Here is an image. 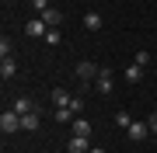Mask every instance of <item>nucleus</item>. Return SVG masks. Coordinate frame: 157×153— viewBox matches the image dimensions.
I'll return each instance as SVG.
<instances>
[{
	"label": "nucleus",
	"instance_id": "obj_1",
	"mask_svg": "<svg viewBox=\"0 0 157 153\" xmlns=\"http://www.w3.org/2000/svg\"><path fill=\"white\" fill-rule=\"evenodd\" d=\"M98 73H101L98 63H91V59H80V63H77V80H80V84H94Z\"/></svg>",
	"mask_w": 157,
	"mask_h": 153
},
{
	"label": "nucleus",
	"instance_id": "obj_2",
	"mask_svg": "<svg viewBox=\"0 0 157 153\" xmlns=\"http://www.w3.org/2000/svg\"><path fill=\"white\" fill-rule=\"evenodd\" d=\"M0 129H4L7 136H11V132H21V115H17L14 108H7V111L0 115Z\"/></svg>",
	"mask_w": 157,
	"mask_h": 153
},
{
	"label": "nucleus",
	"instance_id": "obj_3",
	"mask_svg": "<svg viewBox=\"0 0 157 153\" xmlns=\"http://www.w3.org/2000/svg\"><path fill=\"white\" fill-rule=\"evenodd\" d=\"M112 87H115V73H112V70H101L98 80H94V91L98 94H112Z\"/></svg>",
	"mask_w": 157,
	"mask_h": 153
},
{
	"label": "nucleus",
	"instance_id": "obj_4",
	"mask_svg": "<svg viewBox=\"0 0 157 153\" xmlns=\"http://www.w3.org/2000/svg\"><path fill=\"white\" fill-rule=\"evenodd\" d=\"M25 31H28V38H45L49 24H45L42 17H35V21H28V24H25Z\"/></svg>",
	"mask_w": 157,
	"mask_h": 153
},
{
	"label": "nucleus",
	"instance_id": "obj_5",
	"mask_svg": "<svg viewBox=\"0 0 157 153\" xmlns=\"http://www.w3.org/2000/svg\"><path fill=\"white\" fill-rule=\"evenodd\" d=\"M126 136L133 139V143H140V139H147V136H150V129H147V122H136V118H133V125L126 129Z\"/></svg>",
	"mask_w": 157,
	"mask_h": 153
},
{
	"label": "nucleus",
	"instance_id": "obj_6",
	"mask_svg": "<svg viewBox=\"0 0 157 153\" xmlns=\"http://www.w3.org/2000/svg\"><path fill=\"white\" fill-rule=\"evenodd\" d=\"M67 150L70 153H91V143H87V136H70Z\"/></svg>",
	"mask_w": 157,
	"mask_h": 153
},
{
	"label": "nucleus",
	"instance_id": "obj_7",
	"mask_svg": "<svg viewBox=\"0 0 157 153\" xmlns=\"http://www.w3.org/2000/svg\"><path fill=\"white\" fill-rule=\"evenodd\" d=\"M35 129H39V108L28 111V115H21V132H35Z\"/></svg>",
	"mask_w": 157,
	"mask_h": 153
},
{
	"label": "nucleus",
	"instance_id": "obj_8",
	"mask_svg": "<svg viewBox=\"0 0 157 153\" xmlns=\"http://www.w3.org/2000/svg\"><path fill=\"white\" fill-rule=\"evenodd\" d=\"M70 132H73V136H91V122H87V118H80V115H77V118L70 122Z\"/></svg>",
	"mask_w": 157,
	"mask_h": 153
},
{
	"label": "nucleus",
	"instance_id": "obj_9",
	"mask_svg": "<svg viewBox=\"0 0 157 153\" xmlns=\"http://www.w3.org/2000/svg\"><path fill=\"white\" fill-rule=\"evenodd\" d=\"M39 17L49 24V28H59V24H63V11H56V7H49V11H45V14H39Z\"/></svg>",
	"mask_w": 157,
	"mask_h": 153
},
{
	"label": "nucleus",
	"instance_id": "obj_10",
	"mask_svg": "<svg viewBox=\"0 0 157 153\" xmlns=\"http://www.w3.org/2000/svg\"><path fill=\"white\" fill-rule=\"evenodd\" d=\"M122 80H126V84H140V80H143V66H136V63L126 66L122 70Z\"/></svg>",
	"mask_w": 157,
	"mask_h": 153
},
{
	"label": "nucleus",
	"instance_id": "obj_11",
	"mask_svg": "<svg viewBox=\"0 0 157 153\" xmlns=\"http://www.w3.org/2000/svg\"><path fill=\"white\" fill-rule=\"evenodd\" d=\"M101 24H105V21H101L98 11H87V14H84V28H87V31H101Z\"/></svg>",
	"mask_w": 157,
	"mask_h": 153
},
{
	"label": "nucleus",
	"instance_id": "obj_12",
	"mask_svg": "<svg viewBox=\"0 0 157 153\" xmlns=\"http://www.w3.org/2000/svg\"><path fill=\"white\" fill-rule=\"evenodd\" d=\"M11 108H14V111H17V115H28V111H35V108H39V104H35V101H32V97H17V101H14Z\"/></svg>",
	"mask_w": 157,
	"mask_h": 153
},
{
	"label": "nucleus",
	"instance_id": "obj_13",
	"mask_svg": "<svg viewBox=\"0 0 157 153\" xmlns=\"http://www.w3.org/2000/svg\"><path fill=\"white\" fill-rule=\"evenodd\" d=\"M17 73V63H14V56L11 59H0V77H4V80H11Z\"/></svg>",
	"mask_w": 157,
	"mask_h": 153
},
{
	"label": "nucleus",
	"instance_id": "obj_14",
	"mask_svg": "<svg viewBox=\"0 0 157 153\" xmlns=\"http://www.w3.org/2000/svg\"><path fill=\"white\" fill-rule=\"evenodd\" d=\"M70 101H73V94H67V91H63V87H56V91H52V104H56V108L70 104Z\"/></svg>",
	"mask_w": 157,
	"mask_h": 153
},
{
	"label": "nucleus",
	"instance_id": "obj_15",
	"mask_svg": "<svg viewBox=\"0 0 157 153\" xmlns=\"http://www.w3.org/2000/svg\"><path fill=\"white\" fill-rule=\"evenodd\" d=\"M11 56H14V42L4 35V38H0V59H11Z\"/></svg>",
	"mask_w": 157,
	"mask_h": 153
},
{
	"label": "nucleus",
	"instance_id": "obj_16",
	"mask_svg": "<svg viewBox=\"0 0 157 153\" xmlns=\"http://www.w3.org/2000/svg\"><path fill=\"white\" fill-rule=\"evenodd\" d=\"M115 125H119V129L126 132L129 125H133V115H129V111H119V115H115Z\"/></svg>",
	"mask_w": 157,
	"mask_h": 153
},
{
	"label": "nucleus",
	"instance_id": "obj_17",
	"mask_svg": "<svg viewBox=\"0 0 157 153\" xmlns=\"http://www.w3.org/2000/svg\"><path fill=\"white\" fill-rule=\"evenodd\" d=\"M133 63H136V66H143V70H147V66H150V52H147V49H140V52H136V59H133Z\"/></svg>",
	"mask_w": 157,
	"mask_h": 153
},
{
	"label": "nucleus",
	"instance_id": "obj_18",
	"mask_svg": "<svg viewBox=\"0 0 157 153\" xmlns=\"http://www.w3.org/2000/svg\"><path fill=\"white\" fill-rule=\"evenodd\" d=\"M32 7H35V14H45L52 7V0H32Z\"/></svg>",
	"mask_w": 157,
	"mask_h": 153
},
{
	"label": "nucleus",
	"instance_id": "obj_19",
	"mask_svg": "<svg viewBox=\"0 0 157 153\" xmlns=\"http://www.w3.org/2000/svg\"><path fill=\"white\" fill-rule=\"evenodd\" d=\"M59 38H63L59 28H49V31H45V42H49V46H59Z\"/></svg>",
	"mask_w": 157,
	"mask_h": 153
},
{
	"label": "nucleus",
	"instance_id": "obj_20",
	"mask_svg": "<svg viewBox=\"0 0 157 153\" xmlns=\"http://www.w3.org/2000/svg\"><path fill=\"white\" fill-rule=\"evenodd\" d=\"M147 129H150V136H157V111H150V118H147Z\"/></svg>",
	"mask_w": 157,
	"mask_h": 153
},
{
	"label": "nucleus",
	"instance_id": "obj_21",
	"mask_svg": "<svg viewBox=\"0 0 157 153\" xmlns=\"http://www.w3.org/2000/svg\"><path fill=\"white\" fill-rule=\"evenodd\" d=\"M70 108H73V115H80V111H84V97H73Z\"/></svg>",
	"mask_w": 157,
	"mask_h": 153
},
{
	"label": "nucleus",
	"instance_id": "obj_22",
	"mask_svg": "<svg viewBox=\"0 0 157 153\" xmlns=\"http://www.w3.org/2000/svg\"><path fill=\"white\" fill-rule=\"evenodd\" d=\"M91 153H105V150H101V146H91Z\"/></svg>",
	"mask_w": 157,
	"mask_h": 153
}]
</instances>
